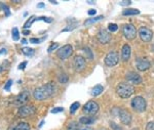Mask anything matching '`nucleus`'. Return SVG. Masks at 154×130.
<instances>
[{"mask_svg": "<svg viewBox=\"0 0 154 130\" xmlns=\"http://www.w3.org/2000/svg\"><path fill=\"white\" fill-rule=\"evenodd\" d=\"M98 40L101 42L102 44L109 43L110 40H111V34L109 33V31H107V30L101 29L98 33Z\"/></svg>", "mask_w": 154, "mask_h": 130, "instance_id": "12", "label": "nucleus"}, {"mask_svg": "<svg viewBox=\"0 0 154 130\" xmlns=\"http://www.w3.org/2000/svg\"><path fill=\"white\" fill-rule=\"evenodd\" d=\"M30 99V92L29 91H23L22 93H20L18 96L16 97V99L14 101V106L16 107H23V104H26L28 101Z\"/></svg>", "mask_w": 154, "mask_h": 130, "instance_id": "7", "label": "nucleus"}, {"mask_svg": "<svg viewBox=\"0 0 154 130\" xmlns=\"http://www.w3.org/2000/svg\"><path fill=\"white\" fill-rule=\"evenodd\" d=\"M11 35H12V40H14V41H18L20 40V33H19V29L17 28H14L11 31Z\"/></svg>", "mask_w": 154, "mask_h": 130, "instance_id": "23", "label": "nucleus"}, {"mask_svg": "<svg viewBox=\"0 0 154 130\" xmlns=\"http://www.w3.org/2000/svg\"><path fill=\"white\" fill-rule=\"evenodd\" d=\"M2 72H3V67L0 66V73H2Z\"/></svg>", "mask_w": 154, "mask_h": 130, "instance_id": "44", "label": "nucleus"}, {"mask_svg": "<svg viewBox=\"0 0 154 130\" xmlns=\"http://www.w3.org/2000/svg\"><path fill=\"white\" fill-rule=\"evenodd\" d=\"M34 22H35V17H34V16H32L31 17H29V19H28V21L26 22V24L24 25V28H25V29L30 28V27L32 26V24H33Z\"/></svg>", "mask_w": 154, "mask_h": 130, "instance_id": "24", "label": "nucleus"}, {"mask_svg": "<svg viewBox=\"0 0 154 130\" xmlns=\"http://www.w3.org/2000/svg\"><path fill=\"white\" fill-rule=\"evenodd\" d=\"M119 119H120L121 123L125 125H130L131 123V115L126 109L119 110Z\"/></svg>", "mask_w": 154, "mask_h": 130, "instance_id": "11", "label": "nucleus"}, {"mask_svg": "<svg viewBox=\"0 0 154 130\" xmlns=\"http://www.w3.org/2000/svg\"><path fill=\"white\" fill-rule=\"evenodd\" d=\"M79 129H80V127L75 122H72V123L68 125V130H79Z\"/></svg>", "mask_w": 154, "mask_h": 130, "instance_id": "27", "label": "nucleus"}, {"mask_svg": "<svg viewBox=\"0 0 154 130\" xmlns=\"http://www.w3.org/2000/svg\"><path fill=\"white\" fill-rule=\"evenodd\" d=\"M101 130H108V129H105V128H103V129H101Z\"/></svg>", "mask_w": 154, "mask_h": 130, "instance_id": "49", "label": "nucleus"}, {"mask_svg": "<svg viewBox=\"0 0 154 130\" xmlns=\"http://www.w3.org/2000/svg\"><path fill=\"white\" fill-rule=\"evenodd\" d=\"M59 47V44L58 43H51V46L48 48V52H51V51H54L56 48H58Z\"/></svg>", "mask_w": 154, "mask_h": 130, "instance_id": "31", "label": "nucleus"}, {"mask_svg": "<svg viewBox=\"0 0 154 130\" xmlns=\"http://www.w3.org/2000/svg\"><path fill=\"white\" fill-rule=\"evenodd\" d=\"M79 106H80V104H79V102H78V101L73 102V104H72V106L70 107V113H71V114H75V113H76V111L78 110Z\"/></svg>", "mask_w": 154, "mask_h": 130, "instance_id": "25", "label": "nucleus"}, {"mask_svg": "<svg viewBox=\"0 0 154 130\" xmlns=\"http://www.w3.org/2000/svg\"><path fill=\"white\" fill-rule=\"evenodd\" d=\"M30 129H31V127L26 122H21V123L17 124L14 127H11V130H30Z\"/></svg>", "mask_w": 154, "mask_h": 130, "instance_id": "17", "label": "nucleus"}, {"mask_svg": "<svg viewBox=\"0 0 154 130\" xmlns=\"http://www.w3.org/2000/svg\"><path fill=\"white\" fill-rule=\"evenodd\" d=\"M88 3H89V4H94L95 2H94V1H88Z\"/></svg>", "mask_w": 154, "mask_h": 130, "instance_id": "45", "label": "nucleus"}, {"mask_svg": "<svg viewBox=\"0 0 154 130\" xmlns=\"http://www.w3.org/2000/svg\"><path fill=\"white\" fill-rule=\"evenodd\" d=\"M79 130H94V129L91 128V127H83V128H80Z\"/></svg>", "mask_w": 154, "mask_h": 130, "instance_id": "40", "label": "nucleus"}, {"mask_svg": "<svg viewBox=\"0 0 154 130\" xmlns=\"http://www.w3.org/2000/svg\"><path fill=\"white\" fill-rule=\"evenodd\" d=\"M64 111V107H54V109L51 110V113L53 114H58V113H61V112Z\"/></svg>", "mask_w": 154, "mask_h": 130, "instance_id": "33", "label": "nucleus"}, {"mask_svg": "<svg viewBox=\"0 0 154 130\" xmlns=\"http://www.w3.org/2000/svg\"><path fill=\"white\" fill-rule=\"evenodd\" d=\"M118 30V26L116 24H109L108 25V31L110 32H116Z\"/></svg>", "mask_w": 154, "mask_h": 130, "instance_id": "29", "label": "nucleus"}, {"mask_svg": "<svg viewBox=\"0 0 154 130\" xmlns=\"http://www.w3.org/2000/svg\"><path fill=\"white\" fill-rule=\"evenodd\" d=\"M51 2L53 4H58V2H57V1H51Z\"/></svg>", "mask_w": 154, "mask_h": 130, "instance_id": "46", "label": "nucleus"}, {"mask_svg": "<svg viewBox=\"0 0 154 130\" xmlns=\"http://www.w3.org/2000/svg\"><path fill=\"white\" fill-rule=\"evenodd\" d=\"M103 19H104V17H103V16H100V17H93V19L86 20L85 23H84V25H85V26H88V25H91V24L97 23V22H98V21H100V20H103Z\"/></svg>", "mask_w": 154, "mask_h": 130, "instance_id": "22", "label": "nucleus"}, {"mask_svg": "<svg viewBox=\"0 0 154 130\" xmlns=\"http://www.w3.org/2000/svg\"><path fill=\"white\" fill-rule=\"evenodd\" d=\"M27 64H28V62H27L26 61L23 62H21V64H20V66H19V70H24L25 68H26Z\"/></svg>", "mask_w": 154, "mask_h": 130, "instance_id": "35", "label": "nucleus"}, {"mask_svg": "<svg viewBox=\"0 0 154 130\" xmlns=\"http://www.w3.org/2000/svg\"><path fill=\"white\" fill-rule=\"evenodd\" d=\"M146 130H154V122H149L146 126Z\"/></svg>", "mask_w": 154, "mask_h": 130, "instance_id": "34", "label": "nucleus"}, {"mask_svg": "<svg viewBox=\"0 0 154 130\" xmlns=\"http://www.w3.org/2000/svg\"><path fill=\"white\" fill-rule=\"evenodd\" d=\"M74 68L77 72H81L85 68V59L81 56H76L74 57Z\"/></svg>", "mask_w": 154, "mask_h": 130, "instance_id": "14", "label": "nucleus"}, {"mask_svg": "<svg viewBox=\"0 0 154 130\" xmlns=\"http://www.w3.org/2000/svg\"><path fill=\"white\" fill-rule=\"evenodd\" d=\"M56 84L54 82H48L40 87H37L33 92V96L36 101H44L53 95L56 92Z\"/></svg>", "mask_w": 154, "mask_h": 130, "instance_id": "1", "label": "nucleus"}, {"mask_svg": "<svg viewBox=\"0 0 154 130\" xmlns=\"http://www.w3.org/2000/svg\"><path fill=\"white\" fill-rule=\"evenodd\" d=\"M139 35L144 42H149L153 38V32L147 27H141L139 29Z\"/></svg>", "mask_w": 154, "mask_h": 130, "instance_id": "10", "label": "nucleus"}, {"mask_svg": "<svg viewBox=\"0 0 154 130\" xmlns=\"http://www.w3.org/2000/svg\"><path fill=\"white\" fill-rule=\"evenodd\" d=\"M140 14V11L139 9H135V8H126L122 11L123 16H136V14Z\"/></svg>", "mask_w": 154, "mask_h": 130, "instance_id": "19", "label": "nucleus"}, {"mask_svg": "<svg viewBox=\"0 0 154 130\" xmlns=\"http://www.w3.org/2000/svg\"><path fill=\"white\" fill-rule=\"evenodd\" d=\"M88 14H89V16H95V14H97V11L96 9H89Z\"/></svg>", "mask_w": 154, "mask_h": 130, "instance_id": "37", "label": "nucleus"}, {"mask_svg": "<svg viewBox=\"0 0 154 130\" xmlns=\"http://www.w3.org/2000/svg\"><path fill=\"white\" fill-rule=\"evenodd\" d=\"M103 91H104L103 86H102V85H97V86H95L93 88V90H91V95L98 96V95H100Z\"/></svg>", "mask_w": 154, "mask_h": 130, "instance_id": "20", "label": "nucleus"}, {"mask_svg": "<svg viewBox=\"0 0 154 130\" xmlns=\"http://www.w3.org/2000/svg\"><path fill=\"white\" fill-rule=\"evenodd\" d=\"M12 85V80H8V81L6 82V84L4 85V89H5L6 91H9V89H11Z\"/></svg>", "mask_w": 154, "mask_h": 130, "instance_id": "32", "label": "nucleus"}, {"mask_svg": "<svg viewBox=\"0 0 154 130\" xmlns=\"http://www.w3.org/2000/svg\"><path fill=\"white\" fill-rule=\"evenodd\" d=\"M0 7H1V8H3V11H4V12H5V16L6 17L11 16V11H9L8 6L5 5V4H3V3H0Z\"/></svg>", "mask_w": 154, "mask_h": 130, "instance_id": "28", "label": "nucleus"}, {"mask_svg": "<svg viewBox=\"0 0 154 130\" xmlns=\"http://www.w3.org/2000/svg\"><path fill=\"white\" fill-rule=\"evenodd\" d=\"M136 67L139 71H146L151 67L150 62L147 61V59H137L136 61Z\"/></svg>", "mask_w": 154, "mask_h": 130, "instance_id": "15", "label": "nucleus"}, {"mask_svg": "<svg viewBox=\"0 0 154 130\" xmlns=\"http://www.w3.org/2000/svg\"><path fill=\"white\" fill-rule=\"evenodd\" d=\"M95 122V118H91V117H81L79 119V123L83 125H89L93 124Z\"/></svg>", "mask_w": 154, "mask_h": 130, "instance_id": "18", "label": "nucleus"}, {"mask_svg": "<svg viewBox=\"0 0 154 130\" xmlns=\"http://www.w3.org/2000/svg\"><path fill=\"white\" fill-rule=\"evenodd\" d=\"M22 44H27V40H25V39H23V40H22Z\"/></svg>", "mask_w": 154, "mask_h": 130, "instance_id": "43", "label": "nucleus"}, {"mask_svg": "<svg viewBox=\"0 0 154 130\" xmlns=\"http://www.w3.org/2000/svg\"><path fill=\"white\" fill-rule=\"evenodd\" d=\"M22 52H23L24 56H33L34 53H35V50H34L33 48H31V47H24V48L22 49Z\"/></svg>", "mask_w": 154, "mask_h": 130, "instance_id": "21", "label": "nucleus"}, {"mask_svg": "<svg viewBox=\"0 0 154 130\" xmlns=\"http://www.w3.org/2000/svg\"><path fill=\"white\" fill-rule=\"evenodd\" d=\"M121 57L125 62L128 61L131 57V46L128 44H125L121 49Z\"/></svg>", "mask_w": 154, "mask_h": 130, "instance_id": "16", "label": "nucleus"}, {"mask_svg": "<svg viewBox=\"0 0 154 130\" xmlns=\"http://www.w3.org/2000/svg\"><path fill=\"white\" fill-rule=\"evenodd\" d=\"M134 92H135V89L128 83H119L116 87V93L121 98H128L133 95Z\"/></svg>", "mask_w": 154, "mask_h": 130, "instance_id": "2", "label": "nucleus"}, {"mask_svg": "<svg viewBox=\"0 0 154 130\" xmlns=\"http://www.w3.org/2000/svg\"><path fill=\"white\" fill-rule=\"evenodd\" d=\"M72 54H73V47L70 44H67V45H64L63 47L58 49L57 51V56H58L59 59H69Z\"/></svg>", "mask_w": 154, "mask_h": 130, "instance_id": "4", "label": "nucleus"}, {"mask_svg": "<svg viewBox=\"0 0 154 130\" xmlns=\"http://www.w3.org/2000/svg\"><path fill=\"white\" fill-rule=\"evenodd\" d=\"M82 111H83L84 114L96 115L99 112V104L94 101H89L83 106Z\"/></svg>", "mask_w": 154, "mask_h": 130, "instance_id": "6", "label": "nucleus"}, {"mask_svg": "<svg viewBox=\"0 0 154 130\" xmlns=\"http://www.w3.org/2000/svg\"><path fill=\"white\" fill-rule=\"evenodd\" d=\"M111 127H112V128H115V129H114V130H121L120 129V127H119V126H117V125H116L115 123H113V122H111Z\"/></svg>", "mask_w": 154, "mask_h": 130, "instance_id": "36", "label": "nucleus"}, {"mask_svg": "<svg viewBox=\"0 0 154 130\" xmlns=\"http://www.w3.org/2000/svg\"><path fill=\"white\" fill-rule=\"evenodd\" d=\"M152 50L154 51V44H153V45H152Z\"/></svg>", "mask_w": 154, "mask_h": 130, "instance_id": "48", "label": "nucleus"}, {"mask_svg": "<svg viewBox=\"0 0 154 130\" xmlns=\"http://www.w3.org/2000/svg\"><path fill=\"white\" fill-rule=\"evenodd\" d=\"M37 7H38V8H44V3L43 2H40V3H38Z\"/></svg>", "mask_w": 154, "mask_h": 130, "instance_id": "39", "label": "nucleus"}, {"mask_svg": "<svg viewBox=\"0 0 154 130\" xmlns=\"http://www.w3.org/2000/svg\"><path fill=\"white\" fill-rule=\"evenodd\" d=\"M131 3V1H121L120 2V5H130Z\"/></svg>", "mask_w": 154, "mask_h": 130, "instance_id": "38", "label": "nucleus"}, {"mask_svg": "<svg viewBox=\"0 0 154 130\" xmlns=\"http://www.w3.org/2000/svg\"><path fill=\"white\" fill-rule=\"evenodd\" d=\"M119 62V56L118 53L116 51H111L105 57V64L108 67H114L118 64Z\"/></svg>", "mask_w": 154, "mask_h": 130, "instance_id": "9", "label": "nucleus"}, {"mask_svg": "<svg viewBox=\"0 0 154 130\" xmlns=\"http://www.w3.org/2000/svg\"><path fill=\"white\" fill-rule=\"evenodd\" d=\"M43 38L42 39H38V38H31L29 40V42L30 43H33V44H38V43H40V42L43 41Z\"/></svg>", "mask_w": 154, "mask_h": 130, "instance_id": "30", "label": "nucleus"}, {"mask_svg": "<svg viewBox=\"0 0 154 130\" xmlns=\"http://www.w3.org/2000/svg\"><path fill=\"white\" fill-rule=\"evenodd\" d=\"M125 80H128L131 84H140L142 82V77L136 72H128L125 75Z\"/></svg>", "mask_w": 154, "mask_h": 130, "instance_id": "13", "label": "nucleus"}, {"mask_svg": "<svg viewBox=\"0 0 154 130\" xmlns=\"http://www.w3.org/2000/svg\"><path fill=\"white\" fill-rule=\"evenodd\" d=\"M23 34H24V35H29V34H30V31H29V30H24V31H23Z\"/></svg>", "mask_w": 154, "mask_h": 130, "instance_id": "41", "label": "nucleus"}, {"mask_svg": "<svg viewBox=\"0 0 154 130\" xmlns=\"http://www.w3.org/2000/svg\"><path fill=\"white\" fill-rule=\"evenodd\" d=\"M122 33L128 40H133L137 36V29L133 24H126L122 27Z\"/></svg>", "mask_w": 154, "mask_h": 130, "instance_id": "5", "label": "nucleus"}, {"mask_svg": "<svg viewBox=\"0 0 154 130\" xmlns=\"http://www.w3.org/2000/svg\"><path fill=\"white\" fill-rule=\"evenodd\" d=\"M131 107L136 112H139V113H142V112L146 111V109H147V102H146L145 98H143L142 96H136L131 101Z\"/></svg>", "mask_w": 154, "mask_h": 130, "instance_id": "3", "label": "nucleus"}, {"mask_svg": "<svg viewBox=\"0 0 154 130\" xmlns=\"http://www.w3.org/2000/svg\"><path fill=\"white\" fill-rule=\"evenodd\" d=\"M4 52H6V49H5V48H2L1 50H0V54L4 53Z\"/></svg>", "mask_w": 154, "mask_h": 130, "instance_id": "42", "label": "nucleus"}, {"mask_svg": "<svg viewBox=\"0 0 154 130\" xmlns=\"http://www.w3.org/2000/svg\"><path fill=\"white\" fill-rule=\"evenodd\" d=\"M59 81L61 82V83H67L68 82V80H69V77L67 76L66 74H61L59 76Z\"/></svg>", "mask_w": 154, "mask_h": 130, "instance_id": "26", "label": "nucleus"}, {"mask_svg": "<svg viewBox=\"0 0 154 130\" xmlns=\"http://www.w3.org/2000/svg\"><path fill=\"white\" fill-rule=\"evenodd\" d=\"M131 130H139V128H134V129H131Z\"/></svg>", "mask_w": 154, "mask_h": 130, "instance_id": "47", "label": "nucleus"}, {"mask_svg": "<svg viewBox=\"0 0 154 130\" xmlns=\"http://www.w3.org/2000/svg\"><path fill=\"white\" fill-rule=\"evenodd\" d=\"M36 113V109L33 106H23L19 109L18 111V116L21 118H27L30 117L32 115H34Z\"/></svg>", "mask_w": 154, "mask_h": 130, "instance_id": "8", "label": "nucleus"}, {"mask_svg": "<svg viewBox=\"0 0 154 130\" xmlns=\"http://www.w3.org/2000/svg\"><path fill=\"white\" fill-rule=\"evenodd\" d=\"M0 8H1V7H0Z\"/></svg>", "mask_w": 154, "mask_h": 130, "instance_id": "51", "label": "nucleus"}, {"mask_svg": "<svg viewBox=\"0 0 154 130\" xmlns=\"http://www.w3.org/2000/svg\"><path fill=\"white\" fill-rule=\"evenodd\" d=\"M8 130H11V128H9V129H8Z\"/></svg>", "mask_w": 154, "mask_h": 130, "instance_id": "50", "label": "nucleus"}]
</instances>
